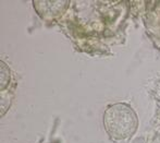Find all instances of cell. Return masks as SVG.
<instances>
[{
    "label": "cell",
    "mask_w": 160,
    "mask_h": 143,
    "mask_svg": "<svg viewBox=\"0 0 160 143\" xmlns=\"http://www.w3.org/2000/svg\"><path fill=\"white\" fill-rule=\"evenodd\" d=\"M103 127L111 139L122 141L131 138L138 127V118L130 105L116 103L103 113Z\"/></svg>",
    "instance_id": "1"
},
{
    "label": "cell",
    "mask_w": 160,
    "mask_h": 143,
    "mask_svg": "<svg viewBox=\"0 0 160 143\" xmlns=\"http://www.w3.org/2000/svg\"><path fill=\"white\" fill-rule=\"evenodd\" d=\"M69 0H56V1L34 0L33 1L34 9L42 19H53L60 17L69 8Z\"/></svg>",
    "instance_id": "2"
},
{
    "label": "cell",
    "mask_w": 160,
    "mask_h": 143,
    "mask_svg": "<svg viewBox=\"0 0 160 143\" xmlns=\"http://www.w3.org/2000/svg\"><path fill=\"white\" fill-rule=\"evenodd\" d=\"M11 80V72L9 69L8 65L4 61H1V79H0V85H1V91L6 90L8 87L9 83Z\"/></svg>",
    "instance_id": "3"
}]
</instances>
